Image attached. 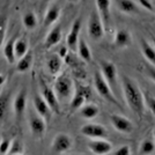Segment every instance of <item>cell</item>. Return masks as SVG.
Instances as JSON below:
<instances>
[{"instance_id":"obj_8","label":"cell","mask_w":155,"mask_h":155,"mask_svg":"<svg viewBox=\"0 0 155 155\" xmlns=\"http://www.w3.org/2000/svg\"><path fill=\"white\" fill-rule=\"evenodd\" d=\"M89 96H91L89 88L84 87V86H79L74 91V94L71 98V103H70L71 111H75V110L80 109L81 107H84L86 100H88Z\"/></svg>"},{"instance_id":"obj_5","label":"cell","mask_w":155,"mask_h":155,"mask_svg":"<svg viewBox=\"0 0 155 155\" xmlns=\"http://www.w3.org/2000/svg\"><path fill=\"white\" fill-rule=\"evenodd\" d=\"M39 87H41V94L42 97L44 98L48 105L50 107V109L52 110L53 114H59L60 109H59V100L56 93L53 91V88H51L49 84H46V81L44 79H39Z\"/></svg>"},{"instance_id":"obj_4","label":"cell","mask_w":155,"mask_h":155,"mask_svg":"<svg viewBox=\"0 0 155 155\" xmlns=\"http://www.w3.org/2000/svg\"><path fill=\"white\" fill-rule=\"evenodd\" d=\"M105 29L103 22L97 13V11H91L88 19V35L94 41H101L104 37Z\"/></svg>"},{"instance_id":"obj_29","label":"cell","mask_w":155,"mask_h":155,"mask_svg":"<svg viewBox=\"0 0 155 155\" xmlns=\"http://www.w3.org/2000/svg\"><path fill=\"white\" fill-rule=\"evenodd\" d=\"M8 104H9V93H1L0 94V120H2L6 115Z\"/></svg>"},{"instance_id":"obj_7","label":"cell","mask_w":155,"mask_h":155,"mask_svg":"<svg viewBox=\"0 0 155 155\" xmlns=\"http://www.w3.org/2000/svg\"><path fill=\"white\" fill-rule=\"evenodd\" d=\"M97 13L103 22L105 31H109L111 27V1L110 0H95Z\"/></svg>"},{"instance_id":"obj_10","label":"cell","mask_w":155,"mask_h":155,"mask_svg":"<svg viewBox=\"0 0 155 155\" xmlns=\"http://www.w3.org/2000/svg\"><path fill=\"white\" fill-rule=\"evenodd\" d=\"M80 132L84 137H88V138H91V139H103L108 134V131L104 126L94 123L84 125L80 130Z\"/></svg>"},{"instance_id":"obj_34","label":"cell","mask_w":155,"mask_h":155,"mask_svg":"<svg viewBox=\"0 0 155 155\" xmlns=\"http://www.w3.org/2000/svg\"><path fill=\"white\" fill-rule=\"evenodd\" d=\"M114 155H131V148L129 145H123L115 150Z\"/></svg>"},{"instance_id":"obj_17","label":"cell","mask_w":155,"mask_h":155,"mask_svg":"<svg viewBox=\"0 0 155 155\" xmlns=\"http://www.w3.org/2000/svg\"><path fill=\"white\" fill-rule=\"evenodd\" d=\"M60 41H61V27L57 25L46 35L45 39H44V46L46 49H51L54 45H57Z\"/></svg>"},{"instance_id":"obj_41","label":"cell","mask_w":155,"mask_h":155,"mask_svg":"<svg viewBox=\"0 0 155 155\" xmlns=\"http://www.w3.org/2000/svg\"><path fill=\"white\" fill-rule=\"evenodd\" d=\"M153 134H154V137H155V129H154V132H153Z\"/></svg>"},{"instance_id":"obj_2","label":"cell","mask_w":155,"mask_h":155,"mask_svg":"<svg viewBox=\"0 0 155 155\" xmlns=\"http://www.w3.org/2000/svg\"><path fill=\"white\" fill-rule=\"evenodd\" d=\"M53 91L59 101H66L68 98H72L74 94V84H73L72 79L67 77L65 73L59 74L54 80Z\"/></svg>"},{"instance_id":"obj_33","label":"cell","mask_w":155,"mask_h":155,"mask_svg":"<svg viewBox=\"0 0 155 155\" xmlns=\"http://www.w3.org/2000/svg\"><path fill=\"white\" fill-rule=\"evenodd\" d=\"M6 36V20L0 19V46L2 45Z\"/></svg>"},{"instance_id":"obj_35","label":"cell","mask_w":155,"mask_h":155,"mask_svg":"<svg viewBox=\"0 0 155 155\" xmlns=\"http://www.w3.org/2000/svg\"><path fill=\"white\" fill-rule=\"evenodd\" d=\"M146 100H147V105H148L149 110L152 111V114L155 116V97L149 96V95H146Z\"/></svg>"},{"instance_id":"obj_14","label":"cell","mask_w":155,"mask_h":155,"mask_svg":"<svg viewBox=\"0 0 155 155\" xmlns=\"http://www.w3.org/2000/svg\"><path fill=\"white\" fill-rule=\"evenodd\" d=\"M13 108H14V114H15V117L16 119L20 120L25 111H26L27 108V91L23 88L16 94V96L14 98V103H13Z\"/></svg>"},{"instance_id":"obj_37","label":"cell","mask_w":155,"mask_h":155,"mask_svg":"<svg viewBox=\"0 0 155 155\" xmlns=\"http://www.w3.org/2000/svg\"><path fill=\"white\" fill-rule=\"evenodd\" d=\"M139 2H140V5L142 7H145L147 11H153V6H152V4L149 2L148 0H139Z\"/></svg>"},{"instance_id":"obj_24","label":"cell","mask_w":155,"mask_h":155,"mask_svg":"<svg viewBox=\"0 0 155 155\" xmlns=\"http://www.w3.org/2000/svg\"><path fill=\"white\" fill-rule=\"evenodd\" d=\"M100 110L95 104H84L80 108V116L84 119H93L98 115Z\"/></svg>"},{"instance_id":"obj_13","label":"cell","mask_w":155,"mask_h":155,"mask_svg":"<svg viewBox=\"0 0 155 155\" xmlns=\"http://www.w3.org/2000/svg\"><path fill=\"white\" fill-rule=\"evenodd\" d=\"M88 148L95 155H107L112 150V145L104 139H93L88 142Z\"/></svg>"},{"instance_id":"obj_39","label":"cell","mask_w":155,"mask_h":155,"mask_svg":"<svg viewBox=\"0 0 155 155\" xmlns=\"http://www.w3.org/2000/svg\"><path fill=\"white\" fill-rule=\"evenodd\" d=\"M5 82H6V75L0 73V87H1V86H4Z\"/></svg>"},{"instance_id":"obj_15","label":"cell","mask_w":155,"mask_h":155,"mask_svg":"<svg viewBox=\"0 0 155 155\" xmlns=\"http://www.w3.org/2000/svg\"><path fill=\"white\" fill-rule=\"evenodd\" d=\"M32 103H34L35 110H36V112L38 114V116H41L42 118H44L45 122H49V120L51 119L52 110L50 109V107L48 105V103L44 101L43 97L36 94V95L34 96Z\"/></svg>"},{"instance_id":"obj_27","label":"cell","mask_w":155,"mask_h":155,"mask_svg":"<svg viewBox=\"0 0 155 155\" xmlns=\"http://www.w3.org/2000/svg\"><path fill=\"white\" fill-rule=\"evenodd\" d=\"M14 51H15V57L16 60L22 58L27 52L29 51V46H28V42L26 39H16L15 44H14Z\"/></svg>"},{"instance_id":"obj_11","label":"cell","mask_w":155,"mask_h":155,"mask_svg":"<svg viewBox=\"0 0 155 155\" xmlns=\"http://www.w3.org/2000/svg\"><path fill=\"white\" fill-rule=\"evenodd\" d=\"M80 31H81V19L79 18V19H77L73 22L71 30H70L67 37H66L67 48L73 52H75L78 49V43H79V38H80Z\"/></svg>"},{"instance_id":"obj_28","label":"cell","mask_w":155,"mask_h":155,"mask_svg":"<svg viewBox=\"0 0 155 155\" xmlns=\"http://www.w3.org/2000/svg\"><path fill=\"white\" fill-rule=\"evenodd\" d=\"M48 68L51 74L56 75L61 70V58L58 54H52L48 60Z\"/></svg>"},{"instance_id":"obj_43","label":"cell","mask_w":155,"mask_h":155,"mask_svg":"<svg viewBox=\"0 0 155 155\" xmlns=\"http://www.w3.org/2000/svg\"><path fill=\"white\" fill-rule=\"evenodd\" d=\"M45 1H51V0H45Z\"/></svg>"},{"instance_id":"obj_32","label":"cell","mask_w":155,"mask_h":155,"mask_svg":"<svg viewBox=\"0 0 155 155\" xmlns=\"http://www.w3.org/2000/svg\"><path fill=\"white\" fill-rule=\"evenodd\" d=\"M11 146H12V141L9 139H2L1 142H0V155H7L9 153V149H11Z\"/></svg>"},{"instance_id":"obj_20","label":"cell","mask_w":155,"mask_h":155,"mask_svg":"<svg viewBox=\"0 0 155 155\" xmlns=\"http://www.w3.org/2000/svg\"><path fill=\"white\" fill-rule=\"evenodd\" d=\"M60 16V7L58 5H52L48 8L44 19H43V25L45 27H49L50 25L57 22Z\"/></svg>"},{"instance_id":"obj_25","label":"cell","mask_w":155,"mask_h":155,"mask_svg":"<svg viewBox=\"0 0 155 155\" xmlns=\"http://www.w3.org/2000/svg\"><path fill=\"white\" fill-rule=\"evenodd\" d=\"M141 50L145 56V58L148 60L150 64L155 66V48L152 44H149L146 39L141 41Z\"/></svg>"},{"instance_id":"obj_19","label":"cell","mask_w":155,"mask_h":155,"mask_svg":"<svg viewBox=\"0 0 155 155\" xmlns=\"http://www.w3.org/2000/svg\"><path fill=\"white\" fill-rule=\"evenodd\" d=\"M131 44V35L125 29H119L116 31L115 39H114V45L118 49L127 48Z\"/></svg>"},{"instance_id":"obj_16","label":"cell","mask_w":155,"mask_h":155,"mask_svg":"<svg viewBox=\"0 0 155 155\" xmlns=\"http://www.w3.org/2000/svg\"><path fill=\"white\" fill-rule=\"evenodd\" d=\"M29 127L31 131L32 136L35 138H42L45 134L46 131V122L44 118H42L41 116L36 115L32 116L29 120Z\"/></svg>"},{"instance_id":"obj_36","label":"cell","mask_w":155,"mask_h":155,"mask_svg":"<svg viewBox=\"0 0 155 155\" xmlns=\"http://www.w3.org/2000/svg\"><path fill=\"white\" fill-rule=\"evenodd\" d=\"M146 73L153 81H155V66L150 65V66H147L146 67Z\"/></svg>"},{"instance_id":"obj_44","label":"cell","mask_w":155,"mask_h":155,"mask_svg":"<svg viewBox=\"0 0 155 155\" xmlns=\"http://www.w3.org/2000/svg\"><path fill=\"white\" fill-rule=\"evenodd\" d=\"M154 44H155V38H154Z\"/></svg>"},{"instance_id":"obj_22","label":"cell","mask_w":155,"mask_h":155,"mask_svg":"<svg viewBox=\"0 0 155 155\" xmlns=\"http://www.w3.org/2000/svg\"><path fill=\"white\" fill-rule=\"evenodd\" d=\"M78 53H79V57L80 59H82L86 63H91L93 56H91V51L89 45L86 43V41L84 38H79V43H78Z\"/></svg>"},{"instance_id":"obj_6","label":"cell","mask_w":155,"mask_h":155,"mask_svg":"<svg viewBox=\"0 0 155 155\" xmlns=\"http://www.w3.org/2000/svg\"><path fill=\"white\" fill-rule=\"evenodd\" d=\"M100 72L102 77L105 79L111 89H114L117 86V67L116 65L108 60H101L100 61Z\"/></svg>"},{"instance_id":"obj_40","label":"cell","mask_w":155,"mask_h":155,"mask_svg":"<svg viewBox=\"0 0 155 155\" xmlns=\"http://www.w3.org/2000/svg\"><path fill=\"white\" fill-rule=\"evenodd\" d=\"M70 4H77V2H79L80 0H67Z\"/></svg>"},{"instance_id":"obj_3","label":"cell","mask_w":155,"mask_h":155,"mask_svg":"<svg viewBox=\"0 0 155 155\" xmlns=\"http://www.w3.org/2000/svg\"><path fill=\"white\" fill-rule=\"evenodd\" d=\"M94 87H95L96 91L98 93V95L102 97L103 100H105L109 103L114 104V105L120 107V104L117 101V98L115 96L112 89H111V87L105 81V79L102 77V74H101L100 71H96L94 73Z\"/></svg>"},{"instance_id":"obj_31","label":"cell","mask_w":155,"mask_h":155,"mask_svg":"<svg viewBox=\"0 0 155 155\" xmlns=\"http://www.w3.org/2000/svg\"><path fill=\"white\" fill-rule=\"evenodd\" d=\"M22 152H23V145H22L19 140H13V141H12L11 149H9V154L11 155L22 154Z\"/></svg>"},{"instance_id":"obj_18","label":"cell","mask_w":155,"mask_h":155,"mask_svg":"<svg viewBox=\"0 0 155 155\" xmlns=\"http://www.w3.org/2000/svg\"><path fill=\"white\" fill-rule=\"evenodd\" d=\"M32 61H34V53L29 50L22 58L18 59L16 65H15V70L19 73H26L31 68Z\"/></svg>"},{"instance_id":"obj_12","label":"cell","mask_w":155,"mask_h":155,"mask_svg":"<svg viewBox=\"0 0 155 155\" xmlns=\"http://www.w3.org/2000/svg\"><path fill=\"white\" fill-rule=\"evenodd\" d=\"M110 122L112 124L114 129L120 133H131L133 131V124L126 117L119 116V115H111Z\"/></svg>"},{"instance_id":"obj_26","label":"cell","mask_w":155,"mask_h":155,"mask_svg":"<svg viewBox=\"0 0 155 155\" xmlns=\"http://www.w3.org/2000/svg\"><path fill=\"white\" fill-rule=\"evenodd\" d=\"M22 23L26 29L28 30H34L36 29V27L38 26V20L37 16L34 12H27L23 16H22Z\"/></svg>"},{"instance_id":"obj_23","label":"cell","mask_w":155,"mask_h":155,"mask_svg":"<svg viewBox=\"0 0 155 155\" xmlns=\"http://www.w3.org/2000/svg\"><path fill=\"white\" fill-rule=\"evenodd\" d=\"M117 6L120 12L125 14L138 13V7L133 0H117Z\"/></svg>"},{"instance_id":"obj_30","label":"cell","mask_w":155,"mask_h":155,"mask_svg":"<svg viewBox=\"0 0 155 155\" xmlns=\"http://www.w3.org/2000/svg\"><path fill=\"white\" fill-rule=\"evenodd\" d=\"M155 150V143L150 139H145L140 145L139 152L141 155H150Z\"/></svg>"},{"instance_id":"obj_38","label":"cell","mask_w":155,"mask_h":155,"mask_svg":"<svg viewBox=\"0 0 155 155\" xmlns=\"http://www.w3.org/2000/svg\"><path fill=\"white\" fill-rule=\"evenodd\" d=\"M67 54H68V48L61 46L60 50H59V57H60V58H65Z\"/></svg>"},{"instance_id":"obj_1","label":"cell","mask_w":155,"mask_h":155,"mask_svg":"<svg viewBox=\"0 0 155 155\" xmlns=\"http://www.w3.org/2000/svg\"><path fill=\"white\" fill-rule=\"evenodd\" d=\"M122 88H123L124 97L129 108L136 115L141 117L145 111V97L139 86L137 84L134 80L125 75L122 80Z\"/></svg>"},{"instance_id":"obj_42","label":"cell","mask_w":155,"mask_h":155,"mask_svg":"<svg viewBox=\"0 0 155 155\" xmlns=\"http://www.w3.org/2000/svg\"><path fill=\"white\" fill-rule=\"evenodd\" d=\"M1 140H2V139H1V137H0V142H1Z\"/></svg>"},{"instance_id":"obj_9","label":"cell","mask_w":155,"mask_h":155,"mask_svg":"<svg viewBox=\"0 0 155 155\" xmlns=\"http://www.w3.org/2000/svg\"><path fill=\"white\" fill-rule=\"evenodd\" d=\"M72 145H73V142H72L71 137L65 134V133H59L54 137V139L52 141L51 150L56 154L65 153L72 148Z\"/></svg>"},{"instance_id":"obj_21","label":"cell","mask_w":155,"mask_h":155,"mask_svg":"<svg viewBox=\"0 0 155 155\" xmlns=\"http://www.w3.org/2000/svg\"><path fill=\"white\" fill-rule=\"evenodd\" d=\"M16 37H12L6 42V44L4 45V50H2V54L7 63L13 65L16 61V57H15V51H14V44H15Z\"/></svg>"}]
</instances>
